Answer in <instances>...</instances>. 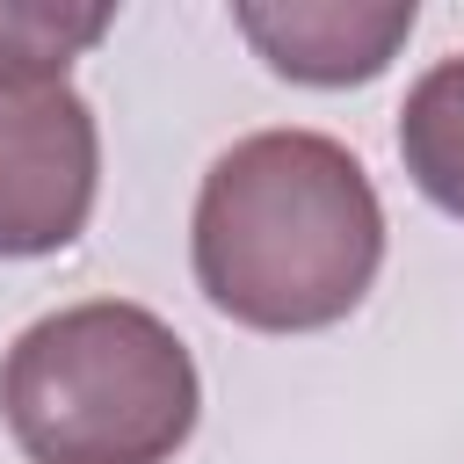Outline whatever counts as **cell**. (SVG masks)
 Listing matches in <instances>:
<instances>
[{"instance_id":"6da1fadb","label":"cell","mask_w":464,"mask_h":464,"mask_svg":"<svg viewBox=\"0 0 464 464\" xmlns=\"http://www.w3.org/2000/svg\"><path fill=\"white\" fill-rule=\"evenodd\" d=\"M196 290L254 334L348 319L384 261V203L326 130H254L210 160L188 218Z\"/></svg>"},{"instance_id":"7a4b0ae2","label":"cell","mask_w":464,"mask_h":464,"mask_svg":"<svg viewBox=\"0 0 464 464\" xmlns=\"http://www.w3.org/2000/svg\"><path fill=\"white\" fill-rule=\"evenodd\" d=\"M203 413L181 334L123 297L44 312L0 362V420L29 464H167Z\"/></svg>"},{"instance_id":"5b68a950","label":"cell","mask_w":464,"mask_h":464,"mask_svg":"<svg viewBox=\"0 0 464 464\" xmlns=\"http://www.w3.org/2000/svg\"><path fill=\"white\" fill-rule=\"evenodd\" d=\"M399 160L413 174V188L464 218V58H435L399 109Z\"/></svg>"},{"instance_id":"277c9868","label":"cell","mask_w":464,"mask_h":464,"mask_svg":"<svg viewBox=\"0 0 464 464\" xmlns=\"http://www.w3.org/2000/svg\"><path fill=\"white\" fill-rule=\"evenodd\" d=\"M239 36L268 58V72L297 87H362L413 36V0H254L232 7Z\"/></svg>"},{"instance_id":"8992f818","label":"cell","mask_w":464,"mask_h":464,"mask_svg":"<svg viewBox=\"0 0 464 464\" xmlns=\"http://www.w3.org/2000/svg\"><path fill=\"white\" fill-rule=\"evenodd\" d=\"M109 7L0 0V87H58L65 65L109 36Z\"/></svg>"},{"instance_id":"3957f363","label":"cell","mask_w":464,"mask_h":464,"mask_svg":"<svg viewBox=\"0 0 464 464\" xmlns=\"http://www.w3.org/2000/svg\"><path fill=\"white\" fill-rule=\"evenodd\" d=\"M102 188L94 109L58 87H0V261L58 254L87 232Z\"/></svg>"}]
</instances>
